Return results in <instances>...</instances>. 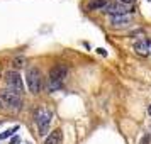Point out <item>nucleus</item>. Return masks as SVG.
Wrapping results in <instances>:
<instances>
[{
  "label": "nucleus",
  "mask_w": 151,
  "mask_h": 144,
  "mask_svg": "<svg viewBox=\"0 0 151 144\" xmlns=\"http://www.w3.org/2000/svg\"><path fill=\"white\" fill-rule=\"evenodd\" d=\"M68 75V66L65 64H56L51 68L48 76V92H56L58 88H61L63 80Z\"/></svg>",
  "instance_id": "1"
},
{
  "label": "nucleus",
  "mask_w": 151,
  "mask_h": 144,
  "mask_svg": "<svg viewBox=\"0 0 151 144\" xmlns=\"http://www.w3.org/2000/svg\"><path fill=\"white\" fill-rule=\"evenodd\" d=\"M26 85L31 93H39L42 87V80H41V71L37 68H29L26 73Z\"/></svg>",
  "instance_id": "2"
},
{
  "label": "nucleus",
  "mask_w": 151,
  "mask_h": 144,
  "mask_svg": "<svg viewBox=\"0 0 151 144\" xmlns=\"http://www.w3.org/2000/svg\"><path fill=\"white\" fill-rule=\"evenodd\" d=\"M34 120H36V124H37L39 134H41V136L48 134L49 122H51V112H48L46 109H37L36 114H34Z\"/></svg>",
  "instance_id": "3"
},
{
  "label": "nucleus",
  "mask_w": 151,
  "mask_h": 144,
  "mask_svg": "<svg viewBox=\"0 0 151 144\" xmlns=\"http://www.w3.org/2000/svg\"><path fill=\"white\" fill-rule=\"evenodd\" d=\"M5 83H7L9 90H12V92L19 93V95L24 92L22 78H21V75H19V71H15V69H10V71L5 73Z\"/></svg>",
  "instance_id": "4"
},
{
  "label": "nucleus",
  "mask_w": 151,
  "mask_h": 144,
  "mask_svg": "<svg viewBox=\"0 0 151 144\" xmlns=\"http://www.w3.org/2000/svg\"><path fill=\"white\" fill-rule=\"evenodd\" d=\"M0 100H2V103H5L9 107H14V109H21L22 105L21 95L12 92V90H2L0 92Z\"/></svg>",
  "instance_id": "5"
},
{
  "label": "nucleus",
  "mask_w": 151,
  "mask_h": 144,
  "mask_svg": "<svg viewBox=\"0 0 151 144\" xmlns=\"http://www.w3.org/2000/svg\"><path fill=\"white\" fill-rule=\"evenodd\" d=\"M102 12L109 15H127V14H132V9L129 5H122V4H107Z\"/></svg>",
  "instance_id": "6"
},
{
  "label": "nucleus",
  "mask_w": 151,
  "mask_h": 144,
  "mask_svg": "<svg viewBox=\"0 0 151 144\" xmlns=\"http://www.w3.org/2000/svg\"><path fill=\"white\" fill-rule=\"evenodd\" d=\"M134 51L139 56H151V41L150 39H141L134 44Z\"/></svg>",
  "instance_id": "7"
},
{
  "label": "nucleus",
  "mask_w": 151,
  "mask_h": 144,
  "mask_svg": "<svg viewBox=\"0 0 151 144\" xmlns=\"http://www.w3.org/2000/svg\"><path fill=\"white\" fill-rule=\"evenodd\" d=\"M132 21V15H110V26L114 27H121V26H129Z\"/></svg>",
  "instance_id": "8"
},
{
  "label": "nucleus",
  "mask_w": 151,
  "mask_h": 144,
  "mask_svg": "<svg viewBox=\"0 0 151 144\" xmlns=\"http://www.w3.org/2000/svg\"><path fill=\"white\" fill-rule=\"evenodd\" d=\"M42 144H61V129L51 130V134L44 139Z\"/></svg>",
  "instance_id": "9"
},
{
  "label": "nucleus",
  "mask_w": 151,
  "mask_h": 144,
  "mask_svg": "<svg viewBox=\"0 0 151 144\" xmlns=\"http://www.w3.org/2000/svg\"><path fill=\"white\" fill-rule=\"evenodd\" d=\"M107 4H109L107 0H90L88 4H87V9L88 10H104V7Z\"/></svg>",
  "instance_id": "10"
},
{
  "label": "nucleus",
  "mask_w": 151,
  "mask_h": 144,
  "mask_svg": "<svg viewBox=\"0 0 151 144\" xmlns=\"http://www.w3.org/2000/svg\"><path fill=\"white\" fill-rule=\"evenodd\" d=\"M26 63H27V59H26L24 56H17V58H14V59H12V64H14V68H22Z\"/></svg>",
  "instance_id": "11"
},
{
  "label": "nucleus",
  "mask_w": 151,
  "mask_h": 144,
  "mask_svg": "<svg viewBox=\"0 0 151 144\" xmlns=\"http://www.w3.org/2000/svg\"><path fill=\"white\" fill-rule=\"evenodd\" d=\"M17 129H19V127L15 125V127H12V129L5 130L4 134H0V141H2V139H5V137H10V136H12V134H14V132H17Z\"/></svg>",
  "instance_id": "12"
},
{
  "label": "nucleus",
  "mask_w": 151,
  "mask_h": 144,
  "mask_svg": "<svg viewBox=\"0 0 151 144\" xmlns=\"http://www.w3.org/2000/svg\"><path fill=\"white\" fill-rule=\"evenodd\" d=\"M136 0H119V4H122V5H132Z\"/></svg>",
  "instance_id": "13"
},
{
  "label": "nucleus",
  "mask_w": 151,
  "mask_h": 144,
  "mask_svg": "<svg viewBox=\"0 0 151 144\" xmlns=\"http://www.w3.org/2000/svg\"><path fill=\"white\" fill-rule=\"evenodd\" d=\"M139 144H150V136H143V139H141Z\"/></svg>",
  "instance_id": "14"
},
{
  "label": "nucleus",
  "mask_w": 151,
  "mask_h": 144,
  "mask_svg": "<svg viewBox=\"0 0 151 144\" xmlns=\"http://www.w3.org/2000/svg\"><path fill=\"white\" fill-rule=\"evenodd\" d=\"M148 114H150V115H151V105H150V107H148Z\"/></svg>",
  "instance_id": "15"
}]
</instances>
